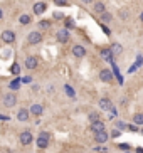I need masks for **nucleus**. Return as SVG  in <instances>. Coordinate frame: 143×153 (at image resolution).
I'll return each instance as SVG.
<instances>
[{
    "label": "nucleus",
    "mask_w": 143,
    "mask_h": 153,
    "mask_svg": "<svg viewBox=\"0 0 143 153\" xmlns=\"http://www.w3.org/2000/svg\"><path fill=\"white\" fill-rule=\"evenodd\" d=\"M49 138H51V135L47 133V131H42L41 135H39V138H37V147L39 148H47L49 147Z\"/></svg>",
    "instance_id": "obj_1"
},
{
    "label": "nucleus",
    "mask_w": 143,
    "mask_h": 153,
    "mask_svg": "<svg viewBox=\"0 0 143 153\" xmlns=\"http://www.w3.org/2000/svg\"><path fill=\"white\" fill-rule=\"evenodd\" d=\"M15 103H17V96H15V94H12V93L5 94V98H4V104H5V106L12 108V106H15Z\"/></svg>",
    "instance_id": "obj_2"
},
{
    "label": "nucleus",
    "mask_w": 143,
    "mask_h": 153,
    "mask_svg": "<svg viewBox=\"0 0 143 153\" xmlns=\"http://www.w3.org/2000/svg\"><path fill=\"white\" fill-rule=\"evenodd\" d=\"M56 37H57V40H59V42H62V44L69 42V32L66 30V29H61V30H57Z\"/></svg>",
    "instance_id": "obj_3"
},
{
    "label": "nucleus",
    "mask_w": 143,
    "mask_h": 153,
    "mask_svg": "<svg viewBox=\"0 0 143 153\" xmlns=\"http://www.w3.org/2000/svg\"><path fill=\"white\" fill-rule=\"evenodd\" d=\"M19 140H20L22 145H30V143H32V133H30V131H22L20 136H19Z\"/></svg>",
    "instance_id": "obj_4"
},
{
    "label": "nucleus",
    "mask_w": 143,
    "mask_h": 153,
    "mask_svg": "<svg viewBox=\"0 0 143 153\" xmlns=\"http://www.w3.org/2000/svg\"><path fill=\"white\" fill-rule=\"evenodd\" d=\"M27 40H29V44H39V42H42V34L41 32H30Z\"/></svg>",
    "instance_id": "obj_5"
},
{
    "label": "nucleus",
    "mask_w": 143,
    "mask_h": 153,
    "mask_svg": "<svg viewBox=\"0 0 143 153\" xmlns=\"http://www.w3.org/2000/svg\"><path fill=\"white\" fill-rule=\"evenodd\" d=\"M99 79L103 82H111L113 81V73L109 71V69H103L101 73H99Z\"/></svg>",
    "instance_id": "obj_6"
},
{
    "label": "nucleus",
    "mask_w": 143,
    "mask_h": 153,
    "mask_svg": "<svg viewBox=\"0 0 143 153\" xmlns=\"http://www.w3.org/2000/svg\"><path fill=\"white\" fill-rule=\"evenodd\" d=\"M2 40L7 42V44L14 42V40H15V34L12 32V30H5V32H2Z\"/></svg>",
    "instance_id": "obj_7"
},
{
    "label": "nucleus",
    "mask_w": 143,
    "mask_h": 153,
    "mask_svg": "<svg viewBox=\"0 0 143 153\" xmlns=\"http://www.w3.org/2000/svg\"><path fill=\"white\" fill-rule=\"evenodd\" d=\"M99 108H101V109H104V111H109V109H113L111 99H108V98H101V99H99Z\"/></svg>",
    "instance_id": "obj_8"
},
{
    "label": "nucleus",
    "mask_w": 143,
    "mask_h": 153,
    "mask_svg": "<svg viewBox=\"0 0 143 153\" xmlns=\"http://www.w3.org/2000/svg\"><path fill=\"white\" fill-rule=\"evenodd\" d=\"M29 114H30V111H29L27 108H22V109H19V113H17V120L19 121H27Z\"/></svg>",
    "instance_id": "obj_9"
},
{
    "label": "nucleus",
    "mask_w": 143,
    "mask_h": 153,
    "mask_svg": "<svg viewBox=\"0 0 143 153\" xmlns=\"http://www.w3.org/2000/svg\"><path fill=\"white\" fill-rule=\"evenodd\" d=\"M25 67L27 69H35L37 67V57L35 56H29L27 59H25Z\"/></svg>",
    "instance_id": "obj_10"
},
{
    "label": "nucleus",
    "mask_w": 143,
    "mask_h": 153,
    "mask_svg": "<svg viewBox=\"0 0 143 153\" xmlns=\"http://www.w3.org/2000/svg\"><path fill=\"white\" fill-rule=\"evenodd\" d=\"M73 56H76V57H84V56H86V49L82 46H74L73 47Z\"/></svg>",
    "instance_id": "obj_11"
},
{
    "label": "nucleus",
    "mask_w": 143,
    "mask_h": 153,
    "mask_svg": "<svg viewBox=\"0 0 143 153\" xmlns=\"http://www.w3.org/2000/svg\"><path fill=\"white\" fill-rule=\"evenodd\" d=\"M46 8H47V5L44 4V2H37L34 5V13H37V15H41V13L46 12Z\"/></svg>",
    "instance_id": "obj_12"
},
{
    "label": "nucleus",
    "mask_w": 143,
    "mask_h": 153,
    "mask_svg": "<svg viewBox=\"0 0 143 153\" xmlns=\"http://www.w3.org/2000/svg\"><path fill=\"white\" fill-rule=\"evenodd\" d=\"M96 136H94V140H96V143H104V141H108V133L106 131H99V133H94Z\"/></svg>",
    "instance_id": "obj_13"
},
{
    "label": "nucleus",
    "mask_w": 143,
    "mask_h": 153,
    "mask_svg": "<svg viewBox=\"0 0 143 153\" xmlns=\"http://www.w3.org/2000/svg\"><path fill=\"white\" fill-rule=\"evenodd\" d=\"M91 130L94 131V133H99V131H104V125L99 121H94V123H91Z\"/></svg>",
    "instance_id": "obj_14"
},
{
    "label": "nucleus",
    "mask_w": 143,
    "mask_h": 153,
    "mask_svg": "<svg viewBox=\"0 0 143 153\" xmlns=\"http://www.w3.org/2000/svg\"><path fill=\"white\" fill-rule=\"evenodd\" d=\"M29 111H30L32 114H35V116H41V114H42V111H44V108H42L41 104H32Z\"/></svg>",
    "instance_id": "obj_15"
},
{
    "label": "nucleus",
    "mask_w": 143,
    "mask_h": 153,
    "mask_svg": "<svg viewBox=\"0 0 143 153\" xmlns=\"http://www.w3.org/2000/svg\"><path fill=\"white\" fill-rule=\"evenodd\" d=\"M109 51H111V54H113V56H120V54L123 52V47L120 46V44H113V46L109 47Z\"/></svg>",
    "instance_id": "obj_16"
},
{
    "label": "nucleus",
    "mask_w": 143,
    "mask_h": 153,
    "mask_svg": "<svg viewBox=\"0 0 143 153\" xmlns=\"http://www.w3.org/2000/svg\"><path fill=\"white\" fill-rule=\"evenodd\" d=\"M94 12L96 13L104 12V4H103V2H94Z\"/></svg>",
    "instance_id": "obj_17"
},
{
    "label": "nucleus",
    "mask_w": 143,
    "mask_h": 153,
    "mask_svg": "<svg viewBox=\"0 0 143 153\" xmlns=\"http://www.w3.org/2000/svg\"><path fill=\"white\" fill-rule=\"evenodd\" d=\"M133 123H136V125H143V113H136L135 116H133Z\"/></svg>",
    "instance_id": "obj_18"
},
{
    "label": "nucleus",
    "mask_w": 143,
    "mask_h": 153,
    "mask_svg": "<svg viewBox=\"0 0 143 153\" xmlns=\"http://www.w3.org/2000/svg\"><path fill=\"white\" fill-rule=\"evenodd\" d=\"M101 56L104 57V59H111V56H113V54H111V51H109V49H103V51H101Z\"/></svg>",
    "instance_id": "obj_19"
},
{
    "label": "nucleus",
    "mask_w": 143,
    "mask_h": 153,
    "mask_svg": "<svg viewBox=\"0 0 143 153\" xmlns=\"http://www.w3.org/2000/svg\"><path fill=\"white\" fill-rule=\"evenodd\" d=\"M89 121H91V123L99 121V114H98V113H91V114H89Z\"/></svg>",
    "instance_id": "obj_20"
},
{
    "label": "nucleus",
    "mask_w": 143,
    "mask_h": 153,
    "mask_svg": "<svg viewBox=\"0 0 143 153\" xmlns=\"http://www.w3.org/2000/svg\"><path fill=\"white\" fill-rule=\"evenodd\" d=\"M10 87H12V89H19V87H20V81L19 79L12 81V82H10Z\"/></svg>",
    "instance_id": "obj_21"
},
{
    "label": "nucleus",
    "mask_w": 143,
    "mask_h": 153,
    "mask_svg": "<svg viewBox=\"0 0 143 153\" xmlns=\"http://www.w3.org/2000/svg\"><path fill=\"white\" fill-rule=\"evenodd\" d=\"M20 24H29V22H30V17H29V15H20Z\"/></svg>",
    "instance_id": "obj_22"
},
{
    "label": "nucleus",
    "mask_w": 143,
    "mask_h": 153,
    "mask_svg": "<svg viewBox=\"0 0 143 153\" xmlns=\"http://www.w3.org/2000/svg\"><path fill=\"white\" fill-rule=\"evenodd\" d=\"M49 25H51V22H47V20H41V22H39V27H41V29H47Z\"/></svg>",
    "instance_id": "obj_23"
},
{
    "label": "nucleus",
    "mask_w": 143,
    "mask_h": 153,
    "mask_svg": "<svg viewBox=\"0 0 143 153\" xmlns=\"http://www.w3.org/2000/svg\"><path fill=\"white\" fill-rule=\"evenodd\" d=\"M10 71H12L14 74H19V73H20V67H19V64H14V66L10 67Z\"/></svg>",
    "instance_id": "obj_24"
},
{
    "label": "nucleus",
    "mask_w": 143,
    "mask_h": 153,
    "mask_svg": "<svg viewBox=\"0 0 143 153\" xmlns=\"http://www.w3.org/2000/svg\"><path fill=\"white\" fill-rule=\"evenodd\" d=\"M54 4H56V5L64 7V5H68V0H54Z\"/></svg>",
    "instance_id": "obj_25"
},
{
    "label": "nucleus",
    "mask_w": 143,
    "mask_h": 153,
    "mask_svg": "<svg viewBox=\"0 0 143 153\" xmlns=\"http://www.w3.org/2000/svg\"><path fill=\"white\" fill-rule=\"evenodd\" d=\"M116 128H118V130H126V125H125L123 121H118V123H116Z\"/></svg>",
    "instance_id": "obj_26"
},
{
    "label": "nucleus",
    "mask_w": 143,
    "mask_h": 153,
    "mask_svg": "<svg viewBox=\"0 0 143 153\" xmlns=\"http://www.w3.org/2000/svg\"><path fill=\"white\" fill-rule=\"evenodd\" d=\"M66 93L71 96V98H74V91H73V87H69V86H66Z\"/></svg>",
    "instance_id": "obj_27"
},
{
    "label": "nucleus",
    "mask_w": 143,
    "mask_h": 153,
    "mask_svg": "<svg viewBox=\"0 0 143 153\" xmlns=\"http://www.w3.org/2000/svg\"><path fill=\"white\" fill-rule=\"evenodd\" d=\"M103 20H104V22H108V20H111V15H109V13H106V12H103V17H101Z\"/></svg>",
    "instance_id": "obj_28"
},
{
    "label": "nucleus",
    "mask_w": 143,
    "mask_h": 153,
    "mask_svg": "<svg viewBox=\"0 0 143 153\" xmlns=\"http://www.w3.org/2000/svg\"><path fill=\"white\" fill-rule=\"evenodd\" d=\"M111 136H113V138H118V136H120V131H118V130H115V131L111 133Z\"/></svg>",
    "instance_id": "obj_29"
},
{
    "label": "nucleus",
    "mask_w": 143,
    "mask_h": 153,
    "mask_svg": "<svg viewBox=\"0 0 143 153\" xmlns=\"http://www.w3.org/2000/svg\"><path fill=\"white\" fill-rule=\"evenodd\" d=\"M126 130H130V131H136V126H126Z\"/></svg>",
    "instance_id": "obj_30"
},
{
    "label": "nucleus",
    "mask_w": 143,
    "mask_h": 153,
    "mask_svg": "<svg viewBox=\"0 0 143 153\" xmlns=\"http://www.w3.org/2000/svg\"><path fill=\"white\" fill-rule=\"evenodd\" d=\"M82 2H84V4H93L94 0H82Z\"/></svg>",
    "instance_id": "obj_31"
},
{
    "label": "nucleus",
    "mask_w": 143,
    "mask_h": 153,
    "mask_svg": "<svg viewBox=\"0 0 143 153\" xmlns=\"http://www.w3.org/2000/svg\"><path fill=\"white\" fill-rule=\"evenodd\" d=\"M136 152H138V153H143V148H136Z\"/></svg>",
    "instance_id": "obj_32"
},
{
    "label": "nucleus",
    "mask_w": 143,
    "mask_h": 153,
    "mask_svg": "<svg viewBox=\"0 0 143 153\" xmlns=\"http://www.w3.org/2000/svg\"><path fill=\"white\" fill-rule=\"evenodd\" d=\"M140 20H142V22H143V12L140 13Z\"/></svg>",
    "instance_id": "obj_33"
},
{
    "label": "nucleus",
    "mask_w": 143,
    "mask_h": 153,
    "mask_svg": "<svg viewBox=\"0 0 143 153\" xmlns=\"http://www.w3.org/2000/svg\"><path fill=\"white\" fill-rule=\"evenodd\" d=\"M2 15H4V13H2V8H0V19H2Z\"/></svg>",
    "instance_id": "obj_34"
}]
</instances>
